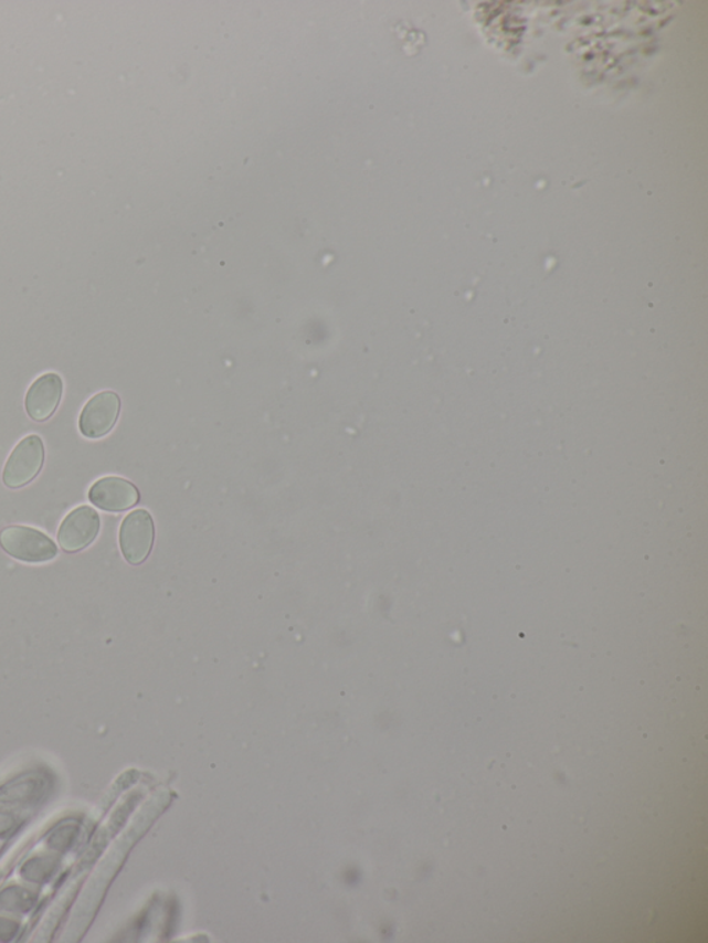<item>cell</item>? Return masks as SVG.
<instances>
[{"label":"cell","instance_id":"6da1fadb","mask_svg":"<svg viewBox=\"0 0 708 943\" xmlns=\"http://www.w3.org/2000/svg\"><path fill=\"white\" fill-rule=\"evenodd\" d=\"M0 545L10 557L27 563H45L59 555L51 537L27 526H10L0 533Z\"/></svg>","mask_w":708,"mask_h":943},{"label":"cell","instance_id":"7a4b0ae2","mask_svg":"<svg viewBox=\"0 0 708 943\" xmlns=\"http://www.w3.org/2000/svg\"><path fill=\"white\" fill-rule=\"evenodd\" d=\"M45 463V446L38 435L23 438L10 454L3 470V484L9 489H21L40 475Z\"/></svg>","mask_w":708,"mask_h":943},{"label":"cell","instance_id":"3957f363","mask_svg":"<svg viewBox=\"0 0 708 943\" xmlns=\"http://www.w3.org/2000/svg\"><path fill=\"white\" fill-rule=\"evenodd\" d=\"M154 520L146 509H137L124 519L119 530V545L126 561L140 564L146 561L152 550Z\"/></svg>","mask_w":708,"mask_h":943},{"label":"cell","instance_id":"277c9868","mask_svg":"<svg viewBox=\"0 0 708 943\" xmlns=\"http://www.w3.org/2000/svg\"><path fill=\"white\" fill-rule=\"evenodd\" d=\"M120 399L117 393L104 391L95 394L82 409L80 431L87 438H102L114 430L119 418Z\"/></svg>","mask_w":708,"mask_h":943},{"label":"cell","instance_id":"5b68a950","mask_svg":"<svg viewBox=\"0 0 708 943\" xmlns=\"http://www.w3.org/2000/svg\"><path fill=\"white\" fill-rule=\"evenodd\" d=\"M101 526V517L95 509L87 506L75 508L60 525L59 544L67 552L85 550L96 540Z\"/></svg>","mask_w":708,"mask_h":943},{"label":"cell","instance_id":"8992f818","mask_svg":"<svg viewBox=\"0 0 708 943\" xmlns=\"http://www.w3.org/2000/svg\"><path fill=\"white\" fill-rule=\"evenodd\" d=\"M64 383L56 372H46L32 383L25 396V410L31 420L45 422L56 413L62 402Z\"/></svg>","mask_w":708,"mask_h":943},{"label":"cell","instance_id":"52a82bcc","mask_svg":"<svg viewBox=\"0 0 708 943\" xmlns=\"http://www.w3.org/2000/svg\"><path fill=\"white\" fill-rule=\"evenodd\" d=\"M140 500L139 490L130 481L107 476L93 484L89 490V501L93 506L107 512H124L134 508Z\"/></svg>","mask_w":708,"mask_h":943}]
</instances>
